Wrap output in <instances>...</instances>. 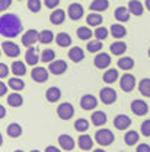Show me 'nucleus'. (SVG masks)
<instances>
[{
  "instance_id": "obj_46",
  "label": "nucleus",
  "mask_w": 150,
  "mask_h": 152,
  "mask_svg": "<svg viewBox=\"0 0 150 152\" xmlns=\"http://www.w3.org/2000/svg\"><path fill=\"white\" fill-rule=\"evenodd\" d=\"M7 75H9V67H7V64L0 63V79L7 77Z\"/></svg>"
},
{
  "instance_id": "obj_10",
  "label": "nucleus",
  "mask_w": 150,
  "mask_h": 152,
  "mask_svg": "<svg viewBox=\"0 0 150 152\" xmlns=\"http://www.w3.org/2000/svg\"><path fill=\"white\" fill-rule=\"evenodd\" d=\"M131 111L136 115H146L149 113V105L143 99H134L131 102Z\"/></svg>"
},
{
  "instance_id": "obj_26",
  "label": "nucleus",
  "mask_w": 150,
  "mask_h": 152,
  "mask_svg": "<svg viewBox=\"0 0 150 152\" xmlns=\"http://www.w3.org/2000/svg\"><path fill=\"white\" fill-rule=\"evenodd\" d=\"M6 85H7V88H10L13 92H19V91H22V89L25 88V82H23L20 77H16V76L10 77Z\"/></svg>"
},
{
  "instance_id": "obj_28",
  "label": "nucleus",
  "mask_w": 150,
  "mask_h": 152,
  "mask_svg": "<svg viewBox=\"0 0 150 152\" xmlns=\"http://www.w3.org/2000/svg\"><path fill=\"white\" fill-rule=\"evenodd\" d=\"M108 7H109V1H108V0H93V1L91 3V6H89V9H91L92 12H96V13L105 12Z\"/></svg>"
},
{
  "instance_id": "obj_29",
  "label": "nucleus",
  "mask_w": 150,
  "mask_h": 152,
  "mask_svg": "<svg viewBox=\"0 0 150 152\" xmlns=\"http://www.w3.org/2000/svg\"><path fill=\"white\" fill-rule=\"evenodd\" d=\"M69 58L75 63H79L85 58V51L80 48V47H72L69 50Z\"/></svg>"
},
{
  "instance_id": "obj_49",
  "label": "nucleus",
  "mask_w": 150,
  "mask_h": 152,
  "mask_svg": "<svg viewBox=\"0 0 150 152\" xmlns=\"http://www.w3.org/2000/svg\"><path fill=\"white\" fill-rule=\"evenodd\" d=\"M6 94H7V85L0 80V96H3V95H6Z\"/></svg>"
},
{
  "instance_id": "obj_48",
  "label": "nucleus",
  "mask_w": 150,
  "mask_h": 152,
  "mask_svg": "<svg viewBox=\"0 0 150 152\" xmlns=\"http://www.w3.org/2000/svg\"><path fill=\"white\" fill-rule=\"evenodd\" d=\"M136 152H150V145H147V143H138Z\"/></svg>"
},
{
  "instance_id": "obj_56",
  "label": "nucleus",
  "mask_w": 150,
  "mask_h": 152,
  "mask_svg": "<svg viewBox=\"0 0 150 152\" xmlns=\"http://www.w3.org/2000/svg\"><path fill=\"white\" fill-rule=\"evenodd\" d=\"M15 152H25V151H22V149H18V151H15Z\"/></svg>"
},
{
  "instance_id": "obj_1",
  "label": "nucleus",
  "mask_w": 150,
  "mask_h": 152,
  "mask_svg": "<svg viewBox=\"0 0 150 152\" xmlns=\"http://www.w3.org/2000/svg\"><path fill=\"white\" fill-rule=\"evenodd\" d=\"M23 31L22 20L15 13H3L0 16V35L9 39L16 38Z\"/></svg>"
},
{
  "instance_id": "obj_43",
  "label": "nucleus",
  "mask_w": 150,
  "mask_h": 152,
  "mask_svg": "<svg viewBox=\"0 0 150 152\" xmlns=\"http://www.w3.org/2000/svg\"><path fill=\"white\" fill-rule=\"evenodd\" d=\"M26 6H28V9L32 13H38L41 10V7H42V1L41 0H28L26 1Z\"/></svg>"
},
{
  "instance_id": "obj_50",
  "label": "nucleus",
  "mask_w": 150,
  "mask_h": 152,
  "mask_svg": "<svg viewBox=\"0 0 150 152\" xmlns=\"http://www.w3.org/2000/svg\"><path fill=\"white\" fill-rule=\"evenodd\" d=\"M44 152H61V149H58V148H56V146L50 145V146H47V148H45V151Z\"/></svg>"
},
{
  "instance_id": "obj_38",
  "label": "nucleus",
  "mask_w": 150,
  "mask_h": 152,
  "mask_svg": "<svg viewBox=\"0 0 150 152\" xmlns=\"http://www.w3.org/2000/svg\"><path fill=\"white\" fill-rule=\"evenodd\" d=\"M76 34H77V37L80 38V39L89 41V39L92 38V35H93V31H92L89 26H80V28H77Z\"/></svg>"
},
{
  "instance_id": "obj_33",
  "label": "nucleus",
  "mask_w": 150,
  "mask_h": 152,
  "mask_svg": "<svg viewBox=\"0 0 150 152\" xmlns=\"http://www.w3.org/2000/svg\"><path fill=\"white\" fill-rule=\"evenodd\" d=\"M102 79H104V82H105V83L111 85V83L117 82V80L120 79V73H118V70H117V69H107V72L104 73Z\"/></svg>"
},
{
  "instance_id": "obj_20",
  "label": "nucleus",
  "mask_w": 150,
  "mask_h": 152,
  "mask_svg": "<svg viewBox=\"0 0 150 152\" xmlns=\"http://www.w3.org/2000/svg\"><path fill=\"white\" fill-rule=\"evenodd\" d=\"M10 72L16 77H22V76L26 75V64L20 60H15L12 63V66H10Z\"/></svg>"
},
{
  "instance_id": "obj_37",
  "label": "nucleus",
  "mask_w": 150,
  "mask_h": 152,
  "mask_svg": "<svg viewBox=\"0 0 150 152\" xmlns=\"http://www.w3.org/2000/svg\"><path fill=\"white\" fill-rule=\"evenodd\" d=\"M138 91L140 94L146 98H150V79L149 77H144L138 82Z\"/></svg>"
},
{
  "instance_id": "obj_34",
  "label": "nucleus",
  "mask_w": 150,
  "mask_h": 152,
  "mask_svg": "<svg viewBox=\"0 0 150 152\" xmlns=\"http://www.w3.org/2000/svg\"><path fill=\"white\" fill-rule=\"evenodd\" d=\"M54 41V34L50 29H42L41 32H38V42L41 44H50Z\"/></svg>"
},
{
  "instance_id": "obj_41",
  "label": "nucleus",
  "mask_w": 150,
  "mask_h": 152,
  "mask_svg": "<svg viewBox=\"0 0 150 152\" xmlns=\"http://www.w3.org/2000/svg\"><path fill=\"white\" fill-rule=\"evenodd\" d=\"M93 35L96 39L104 41V39H107L108 35H109V29L105 28V26H96V29L93 31Z\"/></svg>"
},
{
  "instance_id": "obj_12",
  "label": "nucleus",
  "mask_w": 150,
  "mask_h": 152,
  "mask_svg": "<svg viewBox=\"0 0 150 152\" xmlns=\"http://www.w3.org/2000/svg\"><path fill=\"white\" fill-rule=\"evenodd\" d=\"M38 42V31L37 29H28L26 32H23L22 35V44L28 48V47H34V44Z\"/></svg>"
},
{
  "instance_id": "obj_42",
  "label": "nucleus",
  "mask_w": 150,
  "mask_h": 152,
  "mask_svg": "<svg viewBox=\"0 0 150 152\" xmlns=\"http://www.w3.org/2000/svg\"><path fill=\"white\" fill-rule=\"evenodd\" d=\"M75 129H76V132L85 133L89 129V121L86 118H77L75 121Z\"/></svg>"
},
{
  "instance_id": "obj_3",
  "label": "nucleus",
  "mask_w": 150,
  "mask_h": 152,
  "mask_svg": "<svg viewBox=\"0 0 150 152\" xmlns=\"http://www.w3.org/2000/svg\"><path fill=\"white\" fill-rule=\"evenodd\" d=\"M1 51L6 54L7 57H10V58H15V57H18L20 54V48H19V45L16 42H13L12 39H6V41H3L1 42Z\"/></svg>"
},
{
  "instance_id": "obj_45",
  "label": "nucleus",
  "mask_w": 150,
  "mask_h": 152,
  "mask_svg": "<svg viewBox=\"0 0 150 152\" xmlns=\"http://www.w3.org/2000/svg\"><path fill=\"white\" fill-rule=\"evenodd\" d=\"M44 4L48 9H56L57 6L60 4V0H44Z\"/></svg>"
},
{
  "instance_id": "obj_31",
  "label": "nucleus",
  "mask_w": 150,
  "mask_h": 152,
  "mask_svg": "<svg viewBox=\"0 0 150 152\" xmlns=\"http://www.w3.org/2000/svg\"><path fill=\"white\" fill-rule=\"evenodd\" d=\"M7 104L13 108H18L23 104V96L19 92H12V94L7 95Z\"/></svg>"
},
{
  "instance_id": "obj_15",
  "label": "nucleus",
  "mask_w": 150,
  "mask_h": 152,
  "mask_svg": "<svg viewBox=\"0 0 150 152\" xmlns=\"http://www.w3.org/2000/svg\"><path fill=\"white\" fill-rule=\"evenodd\" d=\"M58 145L63 151H73L76 142L70 134H60L58 136Z\"/></svg>"
},
{
  "instance_id": "obj_54",
  "label": "nucleus",
  "mask_w": 150,
  "mask_h": 152,
  "mask_svg": "<svg viewBox=\"0 0 150 152\" xmlns=\"http://www.w3.org/2000/svg\"><path fill=\"white\" fill-rule=\"evenodd\" d=\"M3 145V136H1V133H0V146Z\"/></svg>"
},
{
  "instance_id": "obj_22",
  "label": "nucleus",
  "mask_w": 150,
  "mask_h": 152,
  "mask_svg": "<svg viewBox=\"0 0 150 152\" xmlns=\"http://www.w3.org/2000/svg\"><path fill=\"white\" fill-rule=\"evenodd\" d=\"M66 20V12L63 9H54L50 13V22L53 25H61Z\"/></svg>"
},
{
  "instance_id": "obj_40",
  "label": "nucleus",
  "mask_w": 150,
  "mask_h": 152,
  "mask_svg": "<svg viewBox=\"0 0 150 152\" xmlns=\"http://www.w3.org/2000/svg\"><path fill=\"white\" fill-rule=\"evenodd\" d=\"M86 48H88L89 53H99L102 50V41H99V39H91V41H88Z\"/></svg>"
},
{
  "instance_id": "obj_30",
  "label": "nucleus",
  "mask_w": 150,
  "mask_h": 152,
  "mask_svg": "<svg viewBox=\"0 0 150 152\" xmlns=\"http://www.w3.org/2000/svg\"><path fill=\"white\" fill-rule=\"evenodd\" d=\"M45 98H47L48 102H57V101L61 98V91H60V88H57V86L48 88L47 92H45Z\"/></svg>"
},
{
  "instance_id": "obj_36",
  "label": "nucleus",
  "mask_w": 150,
  "mask_h": 152,
  "mask_svg": "<svg viewBox=\"0 0 150 152\" xmlns=\"http://www.w3.org/2000/svg\"><path fill=\"white\" fill-rule=\"evenodd\" d=\"M104 22V18H102V15L101 13H89L88 16H86V23L88 25H91V26H101V23Z\"/></svg>"
},
{
  "instance_id": "obj_52",
  "label": "nucleus",
  "mask_w": 150,
  "mask_h": 152,
  "mask_svg": "<svg viewBox=\"0 0 150 152\" xmlns=\"http://www.w3.org/2000/svg\"><path fill=\"white\" fill-rule=\"evenodd\" d=\"M144 7L150 12V0H144Z\"/></svg>"
},
{
  "instance_id": "obj_5",
  "label": "nucleus",
  "mask_w": 150,
  "mask_h": 152,
  "mask_svg": "<svg viewBox=\"0 0 150 152\" xmlns=\"http://www.w3.org/2000/svg\"><path fill=\"white\" fill-rule=\"evenodd\" d=\"M57 114L61 120H70L75 115V107L70 102H61L57 107Z\"/></svg>"
},
{
  "instance_id": "obj_27",
  "label": "nucleus",
  "mask_w": 150,
  "mask_h": 152,
  "mask_svg": "<svg viewBox=\"0 0 150 152\" xmlns=\"http://www.w3.org/2000/svg\"><path fill=\"white\" fill-rule=\"evenodd\" d=\"M56 42L58 47L67 48V47L72 45V37H70L67 32H58L56 35Z\"/></svg>"
},
{
  "instance_id": "obj_11",
  "label": "nucleus",
  "mask_w": 150,
  "mask_h": 152,
  "mask_svg": "<svg viewBox=\"0 0 150 152\" xmlns=\"http://www.w3.org/2000/svg\"><path fill=\"white\" fill-rule=\"evenodd\" d=\"M80 107H82L83 110H86V111L95 110V108L98 107V99H96V96H93V95H91V94L83 95V96L80 98Z\"/></svg>"
},
{
  "instance_id": "obj_2",
  "label": "nucleus",
  "mask_w": 150,
  "mask_h": 152,
  "mask_svg": "<svg viewBox=\"0 0 150 152\" xmlns=\"http://www.w3.org/2000/svg\"><path fill=\"white\" fill-rule=\"evenodd\" d=\"M114 140H115V134L109 129L102 127V129L96 130V133H95V142L99 146H109L114 143Z\"/></svg>"
},
{
  "instance_id": "obj_32",
  "label": "nucleus",
  "mask_w": 150,
  "mask_h": 152,
  "mask_svg": "<svg viewBox=\"0 0 150 152\" xmlns=\"http://www.w3.org/2000/svg\"><path fill=\"white\" fill-rule=\"evenodd\" d=\"M138 140H140V134H138V132H136V130H128V132L125 133V136H124V143L127 146L137 145Z\"/></svg>"
},
{
  "instance_id": "obj_17",
  "label": "nucleus",
  "mask_w": 150,
  "mask_h": 152,
  "mask_svg": "<svg viewBox=\"0 0 150 152\" xmlns=\"http://www.w3.org/2000/svg\"><path fill=\"white\" fill-rule=\"evenodd\" d=\"M130 15H136V16H141L143 12H144V4L138 0H130L128 1V6H127Z\"/></svg>"
},
{
  "instance_id": "obj_44",
  "label": "nucleus",
  "mask_w": 150,
  "mask_h": 152,
  "mask_svg": "<svg viewBox=\"0 0 150 152\" xmlns=\"http://www.w3.org/2000/svg\"><path fill=\"white\" fill-rule=\"evenodd\" d=\"M140 132H141V134H143V136L150 137V118L144 120V121L141 123V126H140Z\"/></svg>"
},
{
  "instance_id": "obj_9",
  "label": "nucleus",
  "mask_w": 150,
  "mask_h": 152,
  "mask_svg": "<svg viewBox=\"0 0 150 152\" xmlns=\"http://www.w3.org/2000/svg\"><path fill=\"white\" fill-rule=\"evenodd\" d=\"M93 64L95 67H98V69H107V67H109V64H111V56L108 54V53H104V51H99L93 58Z\"/></svg>"
},
{
  "instance_id": "obj_16",
  "label": "nucleus",
  "mask_w": 150,
  "mask_h": 152,
  "mask_svg": "<svg viewBox=\"0 0 150 152\" xmlns=\"http://www.w3.org/2000/svg\"><path fill=\"white\" fill-rule=\"evenodd\" d=\"M38 61H39V56H38L37 48L35 47H28V50L25 53V64L37 66Z\"/></svg>"
},
{
  "instance_id": "obj_47",
  "label": "nucleus",
  "mask_w": 150,
  "mask_h": 152,
  "mask_svg": "<svg viewBox=\"0 0 150 152\" xmlns=\"http://www.w3.org/2000/svg\"><path fill=\"white\" fill-rule=\"evenodd\" d=\"M12 6V0H0V12L7 10Z\"/></svg>"
},
{
  "instance_id": "obj_51",
  "label": "nucleus",
  "mask_w": 150,
  "mask_h": 152,
  "mask_svg": "<svg viewBox=\"0 0 150 152\" xmlns=\"http://www.w3.org/2000/svg\"><path fill=\"white\" fill-rule=\"evenodd\" d=\"M4 117H6V108L0 104V120H1V118H4Z\"/></svg>"
},
{
  "instance_id": "obj_25",
  "label": "nucleus",
  "mask_w": 150,
  "mask_h": 152,
  "mask_svg": "<svg viewBox=\"0 0 150 152\" xmlns=\"http://www.w3.org/2000/svg\"><path fill=\"white\" fill-rule=\"evenodd\" d=\"M107 114L104 111H95L92 115H91V121L92 124L96 126V127H101V126H105L107 124Z\"/></svg>"
},
{
  "instance_id": "obj_7",
  "label": "nucleus",
  "mask_w": 150,
  "mask_h": 152,
  "mask_svg": "<svg viewBox=\"0 0 150 152\" xmlns=\"http://www.w3.org/2000/svg\"><path fill=\"white\" fill-rule=\"evenodd\" d=\"M120 86L124 92H131L136 88V77L131 73H124L120 77Z\"/></svg>"
},
{
  "instance_id": "obj_14",
  "label": "nucleus",
  "mask_w": 150,
  "mask_h": 152,
  "mask_svg": "<svg viewBox=\"0 0 150 152\" xmlns=\"http://www.w3.org/2000/svg\"><path fill=\"white\" fill-rule=\"evenodd\" d=\"M114 126L117 130H127L131 126V118L125 114H118L114 118Z\"/></svg>"
},
{
  "instance_id": "obj_8",
  "label": "nucleus",
  "mask_w": 150,
  "mask_h": 152,
  "mask_svg": "<svg viewBox=\"0 0 150 152\" xmlns=\"http://www.w3.org/2000/svg\"><path fill=\"white\" fill-rule=\"evenodd\" d=\"M67 63L64 60H53L50 64H48V72L53 73L56 76H60L63 75L64 72H67Z\"/></svg>"
},
{
  "instance_id": "obj_24",
  "label": "nucleus",
  "mask_w": 150,
  "mask_h": 152,
  "mask_svg": "<svg viewBox=\"0 0 150 152\" xmlns=\"http://www.w3.org/2000/svg\"><path fill=\"white\" fill-rule=\"evenodd\" d=\"M117 66H118V69H121L124 72H128V70H131L133 67H134V58L128 56L120 57L118 61H117Z\"/></svg>"
},
{
  "instance_id": "obj_53",
  "label": "nucleus",
  "mask_w": 150,
  "mask_h": 152,
  "mask_svg": "<svg viewBox=\"0 0 150 152\" xmlns=\"http://www.w3.org/2000/svg\"><path fill=\"white\" fill-rule=\"evenodd\" d=\"M92 152H107L105 149H102V148H99V149H93Z\"/></svg>"
},
{
  "instance_id": "obj_4",
  "label": "nucleus",
  "mask_w": 150,
  "mask_h": 152,
  "mask_svg": "<svg viewBox=\"0 0 150 152\" xmlns=\"http://www.w3.org/2000/svg\"><path fill=\"white\" fill-rule=\"evenodd\" d=\"M99 99L104 104L111 105V104H114L117 101V91L114 88H111V86H105V88H102L99 91Z\"/></svg>"
},
{
  "instance_id": "obj_57",
  "label": "nucleus",
  "mask_w": 150,
  "mask_h": 152,
  "mask_svg": "<svg viewBox=\"0 0 150 152\" xmlns=\"http://www.w3.org/2000/svg\"><path fill=\"white\" fill-rule=\"evenodd\" d=\"M0 56H1V48H0Z\"/></svg>"
},
{
  "instance_id": "obj_18",
  "label": "nucleus",
  "mask_w": 150,
  "mask_h": 152,
  "mask_svg": "<svg viewBox=\"0 0 150 152\" xmlns=\"http://www.w3.org/2000/svg\"><path fill=\"white\" fill-rule=\"evenodd\" d=\"M114 16L115 19L120 22V23H122V22H128L130 20V12H128V9L125 7V6H118L115 10H114Z\"/></svg>"
},
{
  "instance_id": "obj_6",
  "label": "nucleus",
  "mask_w": 150,
  "mask_h": 152,
  "mask_svg": "<svg viewBox=\"0 0 150 152\" xmlns=\"http://www.w3.org/2000/svg\"><path fill=\"white\" fill-rule=\"evenodd\" d=\"M48 76H50L48 69L41 67V66H35V67L32 69V72H31L32 80L37 82V83H44V82H47V80H48Z\"/></svg>"
},
{
  "instance_id": "obj_19",
  "label": "nucleus",
  "mask_w": 150,
  "mask_h": 152,
  "mask_svg": "<svg viewBox=\"0 0 150 152\" xmlns=\"http://www.w3.org/2000/svg\"><path fill=\"white\" fill-rule=\"evenodd\" d=\"M109 34H111L114 38H117V39H121V38H124L127 35V29H125L124 25H121L120 22H117V23H112V25H111Z\"/></svg>"
},
{
  "instance_id": "obj_55",
  "label": "nucleus",
  "mask_w": 150,
  "mask_h": 152,
  "mask_svg": "<svg viewBox=\"0 0 150 152\" xmlns=\"http://www.w3.org/2000/svg\"><path fill=\"white\" fill-rule=\"evenodd\" d=\"M31 152H41V151H38V149H32Z\"/></svg>"
},
{
  "instance_id": "obj_13",
  "label": "nucleus",
  "mask_w": 150,
  "mask_h": 152,
  "mask_svg": "<svg viewBox=\"0 0 150 152\" xmlns=\"http://www.w3.org/2000/svg\"><path fill=\"white\" fill-rule=\"evenodd\" d=\"M83 13H85V9L82 4L79 3H72L67 9V15L72 20H79V19L83 18Z\"/></svg>"
},
{
  "instance_id": "obj_23",
  "label": "nucleus",
  "mask_w": 150,
  "mask_h": 152,
  "mask_svg": "<svg viewBox=\"0 0 150 152\" xmlns=\"http://www.w3.org/2000/svg\"><path fill=\"white\" fill-rule=\"evenodd\" d=\"M109 51L112 53L114 56H122L127 51V44L124 41L118 39V41H115V42H112L109 45Z\"/></svg>"
},
{
  "instance_id": "obj_35",
  "label": "nucleus",
  "mask_w": 150,
  "mask_h": 152,
  "mask_svg": "<svg viewBox=\"0 0 150 152\" xmlns=\"http://www.w3.org/2000/svg\"><path fill=\"white\" fill-rule=\"evenodd\" d=\"M22 126L19 124V123H10L9 126H7V129H6V133H7V136L9 137H19L20 134H22Z\"/></svg>"
},
{
  "instance_id": "obj_39",
  "label": "nucleus",
  "mask_w": 150,
  "mask_h": 152,
  "mask_svg": "<svg viewBox=\"0 0 150 152\" xmlns=\"http://www.w3.org/2000/svg\"><path fill=\"white\" fill-rule=\"evenodd\" d=\"M53 60H56V53L53 48H44L41 56H39V61H44V63H51Z\"/></svg>"
},
{
  "instance_id": "obj_59",
  "label": "nucleus",
  "mask_w": 150,
  "mask_h": 152,
  "mask_svg": "<svg viewBox=\"0 0 150 152\" xmlns=\"http://www.w3.org/2000/svg\"><path fill=\"white\" fill-rule=\"evenodd\" d=\"M122 152H124V151H122Z\"/></svg>"
},
{
  "instance_id": "obj_21",
  "label": "nucleus",
  "mask_w": 150,
  "mask_h": 152,
  "mask_svg": "<svg viewBox=\"0 0 150 152\" xmlns=\"http://www.w3.org/2000/svg\"><path fill=\"white\" fill-rule=\"evenodd\" d=\"M77 145L82 151H91L93 148V139L89 136V134H82L79 136V140H77Z\"/></svg>"
},
{
  "instance_id": "obj_58",
  "label": "nucleus",
  "mask_w": 150,
  "mask_h": 152,
  "mask_svg": "<svg viewBox=\"0 0 150 152\" xmlns=\"http://www.w3.org/2000/svg\"><path fill=\"white\" fill-rule=\"evenodd\" d=\"M149 57H150V48H149Z\"/></svg>"
}]
</instances>
